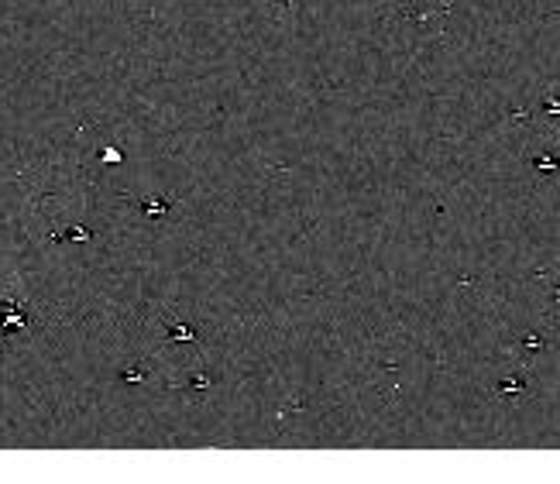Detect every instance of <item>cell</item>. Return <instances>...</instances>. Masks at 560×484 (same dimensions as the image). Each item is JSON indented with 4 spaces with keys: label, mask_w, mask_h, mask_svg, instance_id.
<instances>
[{
    "label": "cell",
    "mask_w": 560,
    "mask_h": 484,
    "mask_svg": "<svg viewBox=\"0 0 560 484\" xmlns=\"http://www.w3.org/2000/svg\"><path fill=\"white\" fill-rule=\"evenodd\" d=\"M24 323H28V316H24L21 306H0V330H4V333H14V330H21Z\"/></svg>",
    "instance_id": "obj_1"
},
{
    "label": "cell",
    "mask_w": 560,
    "mask_h": 484,
    "mask_svg": "<svg viewBox=\"0 0 560 484\" xmlns=\"http://www.w3.org/2000/svg\"><path fill=\"white\" fill-rule=\"evenodd\" d=\"M162 210H165L162 203H145V213H162Z\"/></svg>",
    "instance_id": "obj_2"
}]
</instances>
